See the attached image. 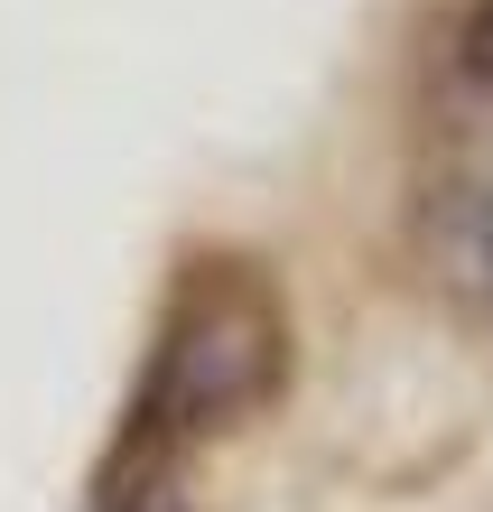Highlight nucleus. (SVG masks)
Wrapping results in <instances>:
<instances>
[{"instance_id": "obj_3", "label": "nucleus", "mask_w": 493, "mask_h": 512, "mask_svg": "<svg viewBox=\"0 0 493 512\" xmlns=\"http://www.w3.org/2000/svg\"><path fill=\"white\" fill-rule=\"evenodd\" d=\"M466 270H475L484 298H493V196H475V205H466Z\"/></svg>"}, {"instance_id": "obj_1", "label": "nucleus", "mask_w": 493, "mask_h": 512, "mask_svg": "<svg viewBox=\"0 0 493 512\" xmlns=\"http://www.w3.org/2000/svg\"><path fill=\"white\" fill-rule=\"evenodd\" d=\"M289 373V326L270 308V289L252 270H205V280L177 298L168 336H159V364H149V391L131 410V438L149 447H177L196 429H224V419L261 410Z\"/></svg>"}, {"instance_id": "obj_2", "label": "nucleus", "mask_w": 493, "mask_h": 512, "mask_svg": "<svg viewBox=\"0 0 493 512\" xmlns=\"http://www.w3.org/2000/svg\"><path fill=\"white\" fill-rule=\"evenodd\" d=\"M456 75H466V84H493V0H475L466 28H456Z\"/></svg>"}]
</instances>
